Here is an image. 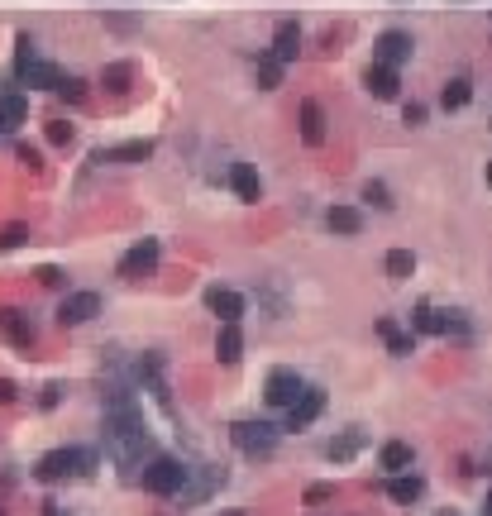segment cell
<instances>
[{"label":"cell","mask_w":492,"mask_h":516,"mask_svg":"<svg viewBox=\"0 0 492 516\" xmlns=\"http://www.w3.org/2000/svg\"><path fill=\"white\" fill-rule=\"evenodd\" d=\"M153 450V435L149 426H144V411H139V402L129 397L125 387H110L106 397V454L120 464V469H139L144 459H149Z\"/></svg>","instance_id":"cell-1"},{"label":"cell","mask_w":492,"mask_h":516,"mask_svg":"<svg viewBox=\"0 0 492 516\" xmlns=\"http://www.w3.org/2000/svg\"><path fill=\"white\" fill-rule=\"evenodd\" d=\"M96 473V450H82V445H63V450H48L34 464V478L39 483H63V478H91Z\"/></svg>","instance_id":"cell-2"},{"label":"cell","mask_w":492,"mask_h":516,"mask_svg":"<svg viewBox=\"0 0 492 516\" xmlns=\"http://www.w3.org/2000/svg\"><path fill=\"white\" fill-rule=\"evenodd\" d=\"M15 77H20L29 91H58V82H63L67 72L58 63H48V58H39L34 39L20 34V39H15Z\"/></svg>","instance_id":"cell-3"},{"label":"cell","mask_w":492,"mask_h":516,"mask_svg":"<svg viewBox=\"0 0 492 516\" xmlns=\"http://www.w3.org/2000/svg\"><path fill=\"white\" fill-rule=\"evenodd\" d=\"M187 464L182 459H172V454H153L149 464L139 469V483H144V493L153 497H177L182 493V483H187Z\"/></svg>","instance_id":"cell-4"},{"label":"cell","mask_w":492,"mask_h":516,"mask_svg":"<svg viewBox=\"0 0 492 516\" xmlns=\"http://www.w3.org/2000/svg\"><path fill=\"white\" fill-rule=\"evenodd\" d=\"M230 440H235L239 454L268 459V454L278 450V426H268V421H235V426H230Z\"/></svg>","instance_id":"cell-5"},{"label":"cell","mask_w":492,"mask_h":516,"mask_svg":"<svg viewBox=\"0 0 492 516\" xmlns=\"http://www.w3.org/2000/svg\"><path fill=\"white\" fill-rule=\"evenodd\" d=\"M411 53H416V39H411L407 29H383L378 39H373V63L378 67H397L411 63Z\"/></svg>","instance_id":"cell-6"},{"label":"cell","mask_w":492,"mask_h":516,"mask_svg":"<svg viewBox=\"0 0 492 516\" xmlns=\"http://www.w3.org/2000/svg\"><path fill=\"white\" fill-rule=\"evenodd\" d=\"M0 335H5V344H15V349H34L39 344V321L24 306H5L0 311Z\"/></svg>","instance_id":"cell-7"},{"label":"cell","mask_w":492,"mask_h":516,"mask_svg":"<svg viewBox=\"0 0 492 516\" xmlns=\"http://www.w3.org/2000/svg\"><path fill=\"white\" fill-rule=\"evenodd\" d=\"M158 258H163V244H158V239H139V244L120 258V268H115V273H120L125 282H139V278H149L153 268H158Z\"/></svg>","instance_id":"cell-8"},{"label":"cell","mask_w":492,"mask_h":516,"mask_svg":"<svg viewBox=\"0 0 492 516\" xmlns=\"http://www.w3.org/2000/svg\"><path fill=\"white\" fill-rule=\"evenodd\" d=\"M301 387L306 383H301L297 368H273V373H268V383H263V402H268V407H278V411H287L301 397Z\"/></svg>","instance_id":"cell-9"},{"label":"cell","mask_w":492,"mask_h":516,"mask_svg":"<svg viewBox=\"0 0 492 516\" xmlns=\"http://www.w3.org/2000/svg\"><path fill=\"white\" fill-rule=\"evenodd\" d=\"M101 316V297L96 292H67L58 306V325H86Z\"/></svg>","instance_id":"cell-10"},{"label":"cell","mask_w":492,"mask_h":516,"mask_svg":"<svg viewBox=\"0 0 492 516\" xmlns=\"http://www.w3.org/2000/svg\"><path fill=\"white\" fill-rule=\"evenodd\" d=\"M325 411V392L321 387H301V397L287 407V430H306L316 416Z\"/></svg>","instance_id":"cell-11"},{"label":"cell","mask_w":492,"mask_h":516,"mask_svg":"<svg viewBox=\"0 0 492 516\" xmlns=\"http://www.w3.org/2000/svg\"><path fill=\"white\" fill-rule=\"evenodd\" d=\"M206 306L220 325H239V316H244V297L235 287H206Z\"/></svg>","instance_id":"cell-12"},{"label":"cell","mask_w":492,"mask_h":516,"mask_svg":"<svg viewBox=\"0 0 492 516\" xmlns=\"http://www.w3.org/2000/svg\"><path fill=\"white\" fill-rule=\"evenodd\" d=\"M297 125H301V144H311V149H321L325 134H330V129H325L330 120H325V106H321V101H301Z\"/></svg>","instance_id":"cell-13"},{"label":"cell","mask_w":492,"mask_h":516,"mask_svg":"<svg viewBox=\"0 0 492 516\" xmlns=\"http://www.w3.org/2000/svg\"><path fill=\"white\" fill-rule=\"evenodd\" d=\"M149 158H153V139H129V144L91 153V163H149Z\"/></svg>","instance_id":"cell-14"},{"label":"cell","mask_w":492,"mask_h":516,"mask_svg":"<svg viewBox=\"0 0 492 516\" xmlns=\"http://www.w3.org/2000/svg\"><path fill=\"white\" fill-rule=\"evenodd\" d=\"M364 91L373 96V101H397L402 82H397V72H392V67L368 63V67H364Z\"/></svg>","instance_id":"cell-15"},{"label":"cell","mask_w":492,"mask_h":516,"mask_svg":"<svg viewBox=\"0 0 492 516\" xmlns=\"http://www.w3.org/2000/svg\"><path fill=\"white\" fill-rule=\"evenodd\" d=\"M268 53H273L282 67L297 63V53H301V24H297V20H282L278 34H273V48H268Z\"/></svg>","instance_id":"cell-16"},{"label":"cell","mask_w":492,"mask_h":516,"mask_svg":"<svg viewBox=\"0 0 492 516\" xmlns=\"http://www.w3.org/2000/svg\"><path fill=\"white\" fill-rule=\"evenodd\" d=\"M325 225H330V235L354 239L364 230V211H359V206H330V211H325Z\"/></svg>","instance_id":"cell-17"},{"label":"cell","mask_w":492,"mask_h":516,"mask_svg":"<svg viewBox=\"0 0 492 516\" xmlns=\"http://www.w3.org/2000/svg\"><path fill=\"white\" fill-rule=\"evenodd\" d=\"M230 187H235L239 201H258L263 196V177H258L254 163H230Z\"/></svg>","instance_id":"cell-18"},{"label":"cell","mask_w":492,"mask_h":516,"mask_svg":"<svg viewBox=\"0 0 492 516\" xmlns=\"http://www.w3.org/2000/svg\"><path fill=\"white\" fill-rule=\"evenodd\" d=\"M378 335L387 340V354H397V359H407L411 349H416V335H411V330H402L392 316H383V321H378Z\"/></svg>","instance_id":"cell-19"},{"label":"cell","mask_w":492,"mask_h":516,"mask_svg":"<svg viewBox=\"0 0 492 516\" xmlns=\"http://www.w3.org/2000/svg\"><path fill=\"white\" fill-rule=\"evenodd\" d=\"M220 483H225V469H201L196 483H192V473H187V483H182V493L177 497H182V502H201V497H211Z\"/></svg>","instance_id":"cell-20"},{"label":"cell","mask_w":492,"mask_h":516,"mask_svg":"<svg viewBox=\"0 0 492 516\" xmlns=\"http://www.w3.org/2000/svg\"><path fill=\"white\" fill-rule=\"evenodd\" d=\"M29 120V96L24 91H5L0 96V129H20Z\"/></svg>","instance_id":"cell-21"},{"label":"cell","mask_w":492,"mask_h":516,"mask_svg":"<svg viewBox=\"0 0 492 516\" xmlns=\"http://www.w3.org/2000/svg\"><path fill=\"white\" fill-rule=\"evenodd\" d=\"M215 359H220V364H239V359H244V335H239V325H220V335H215Z\"/></svg>","instance_id":"cell-22"},{"label":"cell","mask_w":492,"mask_h":516,"mask_svg":"<svg viewBox=\"0 0 492 516\" xmlns=\"http://www.w3.org/2000/svg\"><path fill=\"white\" fill-rule=\"evenodd\" d=\"M364 445H368V435H364V430H344L340 440H330V450H325V454H330L335 464H349V459H354V454L364 450Z\"/></svg>","instance_id":"cell-23"},{"label":"cell","mask_w":492,"mask_h":516,"mask_svg":"<svg viewBox=\"0 0 492 516\" xmlns=\"http://www.w3.org/2000/svg\"><path fill=\"white\" fill-rule=\"evenodd\" d=\"M473 101V82L469 77H450V82L440 86V106L445 110H464Z\"/></svg>","instance_id":"cell-24"},{"label":"cell","mask_w":492,"mask_h":516,"mask_svg":"<svg viewBox=\"0 0 492 516\" xmlns=\"http://www.w3.org/2000/svg\"><path fill=\"white\" fill-rule=\"evenodd\" d=\"M411 459H416V454H411V445H402V440H387L383 450H378V464H383L387 473H407Z\"/></svg>","instance_id":"cell-25"},{"label":"cell","mask_w":492,"mask_h":516,"mask_svg":"<svg viewBox=\"0 0 492 516\" xmlns=\"http://www.w3.org/2000/svg\"><path fill=\"white\" fill-rule=\"evenodd\" d=\"M43 139H48L53 149H72V144H77V125L63 120V115H53V120H43Z\"/></svg>","instance_id":"cell-26"},{"label":"cell","mask_w":492,"mask_h":516,"mask_svg":"<svg viewBox=\"0 0 492 516\" xmlns=\"http://www.w3.org/2000/svg\"><path fill=\"white\" fill-rule=\"evenodd\" d=\"M129 82H134V63H106L101 67V86H106L110 96H125Z\"/></svg>","instance_id":"cell-27"},{"label":"cell","mask_w":492,"mask_h":516,"mask_svg":"<svg viewBox=\"0 0 492 516\" xmlns=\"http://www.w3.org/2000/svg\"><path fill=\"white\" fill-rule=\"evenodd\" d=\"M411 325H416L421 335H445V311H435L430 301H421V306L411 311Z\"/></svg>","instance_id":"cell-28"},{"label":"cell","mask_w":492,"mask_h":516,"mask_svg":"<svg viewBox=\"0 0 492 516\" xmlns=\"http://www.w3.org/2000/svg\"><path fill=\"white\" fill-rule=\"evenodd\" d=\"M421 493H426L421 478H407V473H392V483H387V497H392V502H416Z\"/></svg>","instance_id":"cell-29"},{"label":"cell","mask_w":492,"mask_h":516,"mask_svg":"<svg viewBox=\"0 0 492 516\" xmlns=\"http://www.w3.org/2000/svg\"><path fill=\"white\" fill-rule=\"evenodd\" d=\"M411 273H416V254H411V249H392V254H387V278L407 282Z\"/></svg>","instance_id":"cell-30"},{"label":"cell","mask_w":492,"mask_h":516,"mask_svg":"<svg viewBox=\"0 0 492 516\" xmlns=\"http://www.w3.org/2000/svg\"><path fill=\"white\" fill-rule=\"evenodd\" d=\"M278 82H282V63L273 58V53H263V58H258V86H263V91H273Z\"/></svg>","instance_id":"cell-31"},{"label":"cell","mask_w":492,"mask_h":516,"mask_svg":"<svg viewBox=\"0 0 492 516\" xmlns=\"http://www.w3.org/2000/svg\"><path fill=\"white\" fill-rule=\"evenodd\" d=\"M24 239H29V225H24V220H15V225H5V230H0V254L20 249Z\"/></svg>","instance_id":"cell-32"},{"label":"cell","mask_w":492,"mask_h":516,"mask_svg":"<svg viewBox=\"0 0 492 516\" xmlns=\"http://www.w3.org/2000/svg\"><path fill=\"white\" fill-rule=\"evenodd\" d=\"M15 158H20V163H24L29 172H43V149H39V144L20 139V144H15Z\"/></svg>","instance_id":"cell-33"},{"label":"cell","mask_w":492,"mask_h":516,"mask_svg":"<svg viewBox=\"0 0 492 516\" xmlns=\"http://www.w3.org/2000/svg\"><path fill=\"white\" fill-rule=\"evenodd\" d=\"M58 96H63V101H72V106H82V101H86V82H82V77H72V72H67L63 82H58Z\"/></svg>","instance_id":"cell-34"},{"label":"cell","mask_w":492,"mask_h":516,"mask_svg":"<svg viewBox=\"0 0 492 516\" xmlns=\"http://www.w3.org/2000/svg\"><path fill=\"white\" fill-rule=\"evenodd\" d=\"M364 201H373L378 211H392V192H387L383 182H364Z\"/></svg>","instance_id":"cell-35"},{"label":"cell","mask_w":492,"mask_h":516,"mask_svg":"<svg viewBox=\"0 0 492 516\" xmlns=\"http://www.w3.org/2000/svg\"><path fill=\"white\" fill-rule=\"evenodd\" d=\"M402 120H407L411 129L426 125V106H421V101H407V106H402Z\"/></svg>","instance_id":"cell-36"},{"label":"cell","mask_w":492,"mask_h":516,"mask_svg":"<svg viewBox=\"0 0 492 516\" xmlns=\"http://www.w3.org/2000/svg\"><path fill=\"white\" fill-rule=\"evenodd\" d=\"M335 497V483H311L306 488V502H330Z\"/></svg>","instance_id":"cell-37"},{"label":"cell","mask_w":492,"mask_h":516,"mask_svg":"<svg viewBox=\"0 0 492 516\" xmlns=\"http://www.w3.org/2000/svg\"><path fill=\"white\" fill-rule=\"evenodd\" d=\"M39 282H43V287H63V268H53V263H48V268H39Z\"/></svg>","instance_id":"cell-38"},{"label":"cell","mask_w":492,"mask_h":516,"mask_svg":"<svg viewBox=\"0 0 492 516\" xmlns=\"http://www.w3.org/2000/svg\"><path fill=\"white\" fill-rule=\"evenodd\" d=\"M15 397H20V387L10 383V378H0V407H10Z\"/></svg>","instance_id":"cell-39"},{"label":"cell","mask_w":492,"mask_h":516,"mask_svg":"<svg viewBox=\"0 0 492 516\" xmlns=\"http://www.w3.org/2000/svg\"><path fill=\"white\" fill-rule=\"evenodd\" d=\"M43 516H67V512L58 507V502H43Z\"/></svg>","instance_id":"cell-40"},{"label":"cell","mask_w":492,"mask_h":516,"mask_svg":"<svg viewBox=\"0 0 492 516\" xmlns=\"http://www.w3.org/2000/svg\"><path fill=\"white\" fill-rule=\"evenodd\" d=\"M483 516H492V488H488V497H483Z\"/></svg>","instance_id":"cell-41"},{"label":"cell","mask_w":492,"mask_h":516,"mask_svg":"<svg viewBox=\"0 0 492 516\" xmlns=\"http://www.w3.org/2000/svg\"><path fill=\"white\" fill-rule=\"evenodd\" d=\"M220 516H249V512H220Z\"/></svg>","instance_id":"cell-42"},{"label":"cell","mask_w":492,"mask_h":516,"mask_svg":"<svg viewBox=\"0 0 492 516\" xmlns=\"http://www.w3.org/2000/svg\"><path fill=\"white\" fill-rule=\"evenodd\" d=\"M488 187H492V163H488Z\"/></svg>","instance_id":"cell-43"},{"label":"cell","mask_w":492,"mask_h":516,"mask_svg":"<svg viewBox=\"0 0 492 516\" xmlns=\"http://www.w3.org/2000/svg\"><path fill=\"white\" fill-rule=\"evenodd\" d=\"M0 134H5V129H0Z\"/></svg>","instance_id":"cell-44"},{"label":"cell","mask_w":492,"mask_h":516,"mask_svg":"<svg viewBox=\"0 0 492 516\" xmlns=\"http://www.w3.org/2000/svg\"><path fill=\"white\" fill-rule=\"evenodd\" d=\"M0 516H5V512H0Z\"/></svg>","instance_id":"cell-45"}]
</instances>
